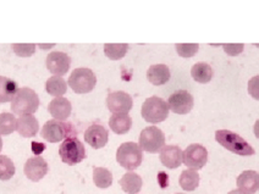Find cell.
Masks as SVG:
<instances>
[{
  "instance_id": "obj_1",
  "label": "cell",
  "mask_w": 259,
  "mask_h": 194,
  "mask_svg": "<svg viewBox=\"0 0 259 194\" xmlns=\"http://www.w3.org/2000/svg\"><path fill=\"white\" fill-rule=\"evenodd\" d=\"M215 139L220 146L234 153V154L241 155V157H251L254 154V149L252 148L251 144L246 139H243L240 134L229 131V129L217 131Z\"/></svg>"
},
{
  "instance_id": "obj_2",
  "label": "cell",
  "mask_w": 259,
  "mask_h": 194,
  "mask_svg": "<svg viewBox=\"0 0 259 194\" xmlns=\"http://www.w3.org/2000/svg\"><path fill=\"white\" fill-rule=\"evenodd\" d=\"M38 107L39 98L37 93L28 87L20 88L11 102V111L19 116L32 115L38 110Z\"/></svg>"
},
{
  "instance_id": "obj_3",
  "label": "cell",
  "mask_w": 259,
  "mask_h": 194,
  "mask_svg": "<svg viewBox=\"0 0 259 194\" xmlns=\"http://www.w3.org/2000/svg\"><path fill=\"white\" fill-rule=\"evenodd\" d=\"M40 136L49 143H58L70 137H76V129L71 122L49 120L44 123Z\"/></svg>"
},
{
  "instance_id": "obj_4",
  "label": "cell",
  "mask_w": 259,
  "mask_h": 194,
  "mask_svg": "<svg viewBox=\"0 0 259 194\" xmlns=\"http://www.w3.org/2000/svg\"><path fill=\"white\" fill-rule=\"evenodd\" d=\"M116 161L127 171H134L143 161V151L137 143L126 142L117 148Z\"/></svg>"
},
{
  "instance_id": "obj_5",
  "label": "cell",
  "mask_w": 259,
  "mask_h": 194,
  "mask_svg": "<svg viewBox=\"0 0 259 194\" xmlns=\"http://www.w3.org/2000/svg\"><path fill=\"white\" fill-rule=\"evenodd\" d=\"M169 105L167 102L159 96H151L146 99L141 109V115L144 121L149 123H159L163 122L169 116Z\"/></svg>"
},
{
  "instance_id": "obj_6",
  "label": "cell",
  "mask_w": 259,
  "mask_h": 194,
  "mask_svg": "<svg viewBox=\"0 0 259 194\" xmlns=\"http://www.w3.org/2000/svg\"><path fill=\"white\" fill-rule=\"evenodd\" d=\"M69 87L77 94H86L92 92L97 84V77L94 72L87 67L75 69L67 81Z\"/></svg>"
},
{
  "instance_id": "obj_7",
  "label": "cell",
  "mask_w": 259,
  "mask_h": 194,
  "mask_svg": "<svg viewBox=\"0 0 259 194\" xmlns=\"http://www.w3.org/2000/svg\"><path fill=\"white\" fill-rule=\"evenodd\" d=\"M59 155L66 165H76L86 158V149L78 138L70 137L61 143Z\"/></svg>"
},
{
  "instance_id": "obj_8",
  "label": "cell",
  "mask_w": 259,
  "mask_h": 194,
  "mask_svg": "<svg viewBox=\"0 0 259 194\" xmlns=\"http://www.w3.org/2000/svg\"><path fill=\"white\" fill-rule=\"evenodd\" d=\"M138 146L148 153L160 152L165 147V134L155 126H149L141 132Z\"/></svg>"
},
{
  "instance_id": "obj_9",
  "label": "cell",
  "mask_w": 259,
  "mask_h": 194,
  "mask_svg": "<svg viewBox=\"0 0 259 194\" xmlns=\"http://www.w3.org/2000/svg\"><path fill=\"white\" fill-rule=\"evenodd\" d=\"M208 161V151L201 144H191L184 152V164L191 170H201Z\"/></svg>"
},
{
  "instance_id": "obj_10",
  "label": "cell",
  "mask_w": 259,
  "mask_h": 194,
  "mask_svg": "<svg viewBox=\"0 0 259 194\" xmlns=\"http://www.w3.org/2000/svg\"><path fill=\"white\" fill-rule=\"evenodd\" d=\"M167 105L172 113L179 114V115H186L193 109L194 101L192 94L188 93L187 90L179 89L169 96Z\"/></svg>"
},
{
  "instance_id": "obj_11",
  "label": "cell",
  "mask_w": 259,
  "mask_h": 194,
  "mask_svg": "<svg viewBox=\"0 0 259 194\" xmlns=\"http://www.w3.org/2000/svg\"><path fill=\"white\" fill-rule=\"evenodd\" d=\"M107 107L113 114H128L134 107V101L130 94L116 90L108 95Z\"/></svg>"
},
{
  "instance_id": "obj_12",
  "label": "cell",
  "mask_w": 259,
  "mask_h": 194,
  "mask_svg": "<svg viewBox=\"0 0 259 194\" xmlns=\"http://www.w3.org/2000/svg\"><path fill=\"white\" fill-rule=\"evenodd\" d=\"M47 69L49 72L53 73V76H61L66 75L70 70L71 65V59L69 55L64 52H52L47 57Z\"/></svg>"
},
{
  "instance_id": "obj_13",
  "label": "cell",
  "mask_w": 259,
  "mask_h": 194,
  "mask_svg": "<svg viewBox=\"0 0 259 194\" xmlns=\"http://www.w3.org/2000/svg\"><path fill=\"white\" fill-rule=\"evenodd\" d=\"M48 163L42 157L29 158L26 161L25 167H23V172H25L26 177L33 182H38L44 178V176L48 173Z\"/></svg>"
},
{
  "instance_id": "obj_14",
  "label": "cell",
  "mask_w": 259,
  "mask_h": 194,
  "mask_svg": "<svg viewBox=\"0 0 259 194\" xmlns=\"http://www.w3.org/2000/svg\"><path fill=\"white\" fill-rule=\"evenodd\" d=\"M109 133L107 128L102 125L90 126L84 132V140L94 149H101L107 146Z\"/></svg>"
},
{
  "instance_id": "obj_15",
  "label": "cell",
  "mask_w": 259,
  "mask_h": 194,
  "mask_svg": "<svg viewBox=\"0 0 259 194\" xmlns=\"http://www.w3.org/2000/svg\"><path fill=\"white\" fill-rule=\"evenodd\" d=\"M159 159L167 169H178L184 163V152L178 146H165L159 152Z\"/></svg>"
},
{
  "instance_id": "obj_16",
  "label": "cell",
  "mask_w": 259,
  "mask_h": 194,
  "mask_svg": "<svg viewBox=\"0 0 259 194\" xmlns=\"http://www.w3.org/2000/svg\"><path fill=\"white\" fill-rule=\"evenodd\" d=\"M48 111L54 117V120L65 121V120H67V117L71 115L72 105L69 99L64 98V96H59V98H54L49 103Z\"/></svg>"
},
{
  "instance_id": "obj_17",
  "label": "cell",
  "mask_w": 259,
  "mask_h": 194,
  "mask_svg": "<svg viewBox=\"0 0 259 194\" xmlns=\"http://www.w3.org/2000/svg\"><path fill=\"white\" fill-rule=\"evenodd\" d=\"M236 184L238 189L247 194H253L259 189V173L253 170H246L237 177Z\"/></svg>"
},
{
  "instance_id": "obj_18",
  "label": "cell",
  "mask_w": 259,
  "mask_h": 194,
  "mask_svg": "<svg viewBox=\"0 0 259 194\" xmlns=\"http://www.w3.org/2000/svg\"><path fill=\"white\" fill-rule=\"evenodd\" d=\"M16 131L25 138L34 137L39 131V122L33 115H23L17 119Z\"/></svg>"
},
{
  "instance_id": "obj_19",
  "label": "cell",
  "mask_w": 259,
  "mask_h": 194,
  "mask_svg": "<svg viewBox=\"0 0 259 194\" xmlns=\"http://www.w3.org/2000/svg\"><path fill=\"white\" fill-rule=\"evenodd\" d=\"M147 78L154 86H161L169 82L170 79V70L166 65L157 64L152 65L147 71Z\"/></svg>"
},
{
  "instance_id": "obj_20",
  "label": "cell",
  "mask_w": 259,
  "mask_h": 194,
  "mask_svg": "<svg viewBox=\"0 0 259 194\" xmlns=\"http://www.w3.org/2000/svg\"><path fill=\"white\" fill-rule=\"evenodd\" d=\"M119 184L121 186L123 192L127 194H137L142 189L143 181L140 175H137L134 171H128L120 178Z\"/></svg>"
},
{
  "instance_id": "obj_21",
  "label": "cell",
  "mask_w": 259,
  "mask_h": 194,
  "mask_svg": "<svg viewBox=\"0 0 259 194\" xmlns=\"http://www.w3.org/2000/svg\"><path fill=\"white\" fill-rule=\"evenodd\" d=\"M110 129L116 134H125L131 129L132 119L127 114H113L109 119Z\"/></svg>"
},
{
  "instance_id": "obj_22",
  "label": "cell",
  "mask_w": 259,
  "mask_h": 194,
  "mask_svg": "<svg viewBox=\"0 0 259 194\" xmlns=\"http://www.w3.org/2000/svg\"><path fill=\"white\" fill-rule=\"evenodd\" d=\"M17 83L11 78L0 76V103L13 102V99L16 95Z\"/></svg>"
},
{
  "instance_id": "obj_23",
  "label": "cell",
  "mask_w": 259,
  "mask_h": 194,
  "mask_svg": "<svg viewBox=\"0 0 259 194\" xmlns=\"http://www.w3.org/2000/svg\"><path fill=\"white\" fill-rule=\"evenodd\" d=\"M191 75L198 83H208L213 78V69L207 63H197L191 69Z\"/></svg>"
},
{
  "instance_id": "obj_24",
  "label": "cell",
  "mask_w": 259,
  "mask_h": 194,
  "mask_svg": "<svg viewBox=\"0 0 259 194\" xmlns=\"http://www.w3.org/2000/svg\"><path fill=\"white\" fill-rule=\"evenodd\" d=\"M199 180H201V177H199L198 172L196 170L187 169L181 172L180 178H179V183H180V186L184 190L192 192V190H194L199 186Z\"/></svg>"
},
{
  "instance_id": "obj_25",
  "label": "cell",
  "mask_w": 259,
  "mask_h": 194,
  "mask_svg": "<svg viewBox=\"0 0 259 194\" xmlns=\"http://www.w3.org/2000/svg\"><path fill=\"white\" fill-rule=\"evenodd\" d=\"M46 90L51 95L59 98V96H63L67 92V83L63 77L53 76V77L48 78V81H47Z\"/></svg>"
},
{
  "instance_id": "obj_26",
  "label": "cell",
  "mask_w": 259,
  "mask_h": 194,
  "mask_svg": "<svg viewBox=\"0 0 259 194\" xmlns=\"http://www.w3.org/2000/svg\"><path fill=\"white\" fill-rule=\"evenodd\" d=\"M128 51V44L126 43H107L104 44V54L110 60H120Z\"/></svg>"
},
{
  "instance_id": "obj_27",
  "label": "cell",
  "mask_w": 259,
  "mask_h": 194,
  "mask_svg": "<svg viewBox=\"0 0 259 194\" xmlns=\"http://www.w3.org/2000/svg\"><path fill=\"white\" fill-rule=\"evenodd\" d=\"M93 182L97 187L104 189L113 184V175L105 167H96L93 170Z\"/></svg>"
},
{
  "instance_id": "obj_28",
  "label": "cell",
  "mask_w": 259,
  "mask_h": 194,
  "mask_svg": "<svg viewBox=\"0 0 259 194\" xmlns=\"http://www.w3.org/2000/svg\"><path fill=\"white\" fill-rule=\"evenodd\" d=\"M17 119L10 113L0 114V136H9L16 129Z\"/></svg>"
},
{
  "instance_id": "obj_29",
  "label": "cell",
  "mask_w": 259,
  "mask_h": 194,
  "mask_svg": "<svg viewBox=\"0 0 259 194\" xmlns=\"http://www.w3.org/2000/svg\"><path fill=\"white\" fill-rule=\"evenodd\" d=\"M16 172L13 160L5 155H0V181H8L14 177Z\"/></svg>"
},
{
  "instance_id": "obj_30",
  "label": "cell",
  "mask_w": 259,
  "mask_h": 194,
  "mask_svg": "<svg viewBox=\"0 0 259 194\" xmlns=\"http://www.w3.org/2000/svg\"><path fill=\"white\" fill-rule=\"evenodd\" d=\"M175 46L178 54L185 59L194 57L199 49V44L197 43H176Z\"/></svg>"
},
{
  "instance_id": "obj_31",
  "label": "cell",
  "mask_w": 259,
  "mask_h": 194,
  "mask_svg": "<svg viewBox=\"0 0 259 194\" xmlns=\"http://www.w3.org/2000/svg\"><path fill=\"white\" fill-rule=\"evenodd\" d=\"M13 49L15 54H17L21 58H29L36 52V45L31 43H16L13 44Z\"/></svg>"
},
{
  "instance_id": "obj_32",
  "label": "cell",
  "mask_w": 259,
  "mask_h": 194,
  "mask_svg": "<svg viewBox=\"0 0 259 194\" xmlns=\"http://www.w3.org/2000/svg\"><path fill=\"white\" fill-rule=\"evenodd\" d=\"M223 48H224V52H225L228 55H230V57H237V55H240L241 53L243 52V49H245V44L225 43L223 44Z\"/></svg>"
},
{
  "instance_id": "obj_33",
  "label": "cell",
  "mask_w": 259,
  "mask_h": 194,
  "mask_svg": "<svg viewBox=\"0 0 259 194\" xmlns=\"http://www.w3.org/2000/svg\"><path fill=\"white\" fill-rule=\"evenodd\" d=\"M248 93L255 101H259V75L254 76L248 81Z\"/></svg>"
},
{
  "instance_id": "obj_34",
  "label": "cell",
  "mask_w": 259,
  "mask_h": 194,
  "mask_svg": "<svg viewBox=\"0 0 259 194\" xmlns=\"http://www.w3.org/2000/svg\"><path fill=\"white\" fill-rule=\"evenodd\" d=\"M38 148H39L40 151H43V149H46V146H43V144L40 143H32V151L37 152Z\"/></svg>"
},
{
  "instance_id": "obj_35",
  "label": "cell",
  "mask_w": 259,
  "mask_h": 194,
  "mask_svg": "<svg viewBox=\"0 0 259 194\" xmlns=\"http://www.w3.org/2000/svg\"><path fill=\"white\" fill-rule=\"evenodd\" d=\"M253 132H254V136L259 139V119L254 123V127H253Z\"/></svg>"
},
{
  "instance_id": "obj_36",
  "label": "cell",
  "mask_w": 259,
  "mask_h": 194,
  "mask_svg": "<svg viewBox=\"0 0 259 194\" xmlns=\"http://www.w3.org/2000/svg\"><path fill=\"white\" fill-rule=\"evenodd\" d=\"M229 194H247V193L243 192V190H241V189H235V190H231Z\"/></svg>"
},
{
  "instance_id": "obj_37",
  "label": "cell",
  "mask_w": 259,
  "mask_h": 194,
  "mask_svg": "<svg viewBox=\"0 0 259 194\" xmlns=\"http://www.w3.org/2000/svg\"><path fill=\"white\" fill-rule=\"evenodd\" d=\"M3 149V139H2V136H0V152H2Z\"/></svg>"
}]
</instances>
